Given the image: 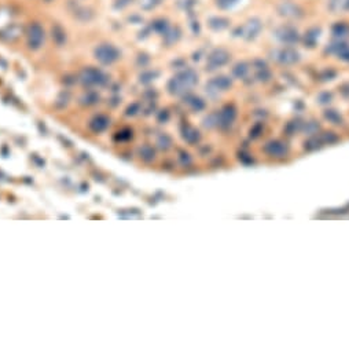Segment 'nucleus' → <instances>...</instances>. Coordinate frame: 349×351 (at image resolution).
<instances>
[{"label":"nucleus","instance_id":"1","mask_svg":"<svg viewBox=\"0 0 349 351\" xmlns=\"http://www.w3.org/2000/svg\"><path fill=\"white\" fill-rule=\"evenodd\" d=\"M329 7L333 13H345L349 11V0H330Z\"/></svg>","mask_w":349,"mask_h":351},{"label":"nucleus","instance_id":"3","mask_svg":"<svg viewBox=\"0 0 349 351\" xmlns=\"http://www.w3.org/2000/svg\"><path fill=\"white\" fill-rule=\"evenodd\" d=\"M237 1H238V0H217L219 6L223 7V9H228V7H231V6H234Z\"/></svg>","mask_w":349,"mask_h":351},{"label":"nucleus","instance_id":"2","mask_svg":"<svg viewBox=\"0 0 349 351\" xmlns=\"http://www.w3.org/2000/svg\"><path fill=\"white\" fill-rule=\"evenodd\" d=\"M281 11L283 14H286V16H293L291 13H297V7H296L294 4L286 3V4H283L281 7Z\"/></svg>","mask_w":349,"mask_h":351}]
</instances>
